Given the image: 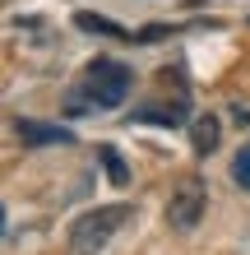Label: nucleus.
Wrapping results in <instances>:
<instances>
[{
  "mask_svg": "<svg viewBox=\"0 0 250 255\" xmlns=\"http://www.w3.org/2000/svg\"><path fill=\"white\" fill-rule=\"evenodd\" d=\"M130 88H135V70L125 61H111V56H97V61H88L83 79L70 88V102L65 112L70 116H88V112H116L121 102L130 98Z\"/></svg>",
  "mask_w": 250,
  "mask_h": 255,
  "instance_id": "obj_1",
  "label": "nucleus"
},
{
  "mask_svg": "<svg viewBox=\"0 0 250 255\" xmlns=\"http://www.w3.org/2000/svg\"><path fill=\"white\" fill-rule=\"evenodd\" d=\"M125 223H130V204H97V209H88L83 218H75L70 246H75V255H102Z\"/></svg>",
  "mask_w": 250,
  "mask_h": 255,
  "instance_id": "obj_2",
  "label": "nucleus"
},
{
  "mask_svg": "<svg viewBox=\"0 0 250 255\" xmlns=\"http://www.w3.org/2000/svg\"><path fill=\"white\" fill-rule=\"evenodd\" d=\"M204 209H209V186H204L199 176H185V181L171 190V200H167L171 232H195L199 218H204Z\"/></svg>",
  "mask_w": 250,
  "mask_h": 255,
  "instance_id": "obj_3",
  "label": "nucleus"
},
{
  "mask_svg": "<svg viewBox=\"0 0 250 255\" xmlns=\"http://www.w3.org/2000/svg\"><path fill=\"white\" fill-rule=\"evenodd\" d=\"M14 134H19L23 148H51V144H75V134L56 121H33V116H19L14 121Z\"/></svg>",
  "mask_w": 250,
  "mask_h": 255,
  "instance_id": "obj_4",
  "label": "nucleus"
},
{
  "mask_svg": "<svg viewBox=\"0 0 250 255\" xmlns=\"http://www.w3.org/2000/svg\"><path fill=\"white\" fill-rule=\"evenodd\" d=\"M130 121L135 126H163V130L185 126L190 121V98H171V102H163V107H135Z\"/></svg>",
  "mask_w": 250,
  "mask_h": 255,
  "instance_id": "obj_5",
  "label": "nucleus"
},
{
  "mask_svg": "<svg viewBox=\"0 0 250 255\" xmlns=\"http://www.w3.org/2000/svg\"><path fill=\"white\" fill-rule=\"evenodd\" d=\"M75 28L97 33V37H111V42H135V33H130V28H121L116 19H107V14H97V9H75Z\"/></svg>",
  "mask_w": 250,
  "mask_h": 255,
  "instance_id": "obj_6",
  "label": "nucleus"
},
{
  "mask_svg": "<svg viewBox=\"0 0 250 255\" xmlns=\"http://www.w3.org/2000/svg\"><path fill=\"white\" fill-rule=\"evenodd\" d=\"M218 116H195V121H190V148H195V153H213L218 148Z\"/></svg>",
  "mask_w": 250,
  "mask_h": 255,
  "instance_id": "obj_7",
  "label": "nucleus"
},
{
  "mask_svg": "<svg viewBox=\"0 0 250 255\" xmlns=\"http://www.w3.org/2000/svg\"><path fill=\"white\" fill-rule=\"evenodd\" d=\"M102 167H107V181L111 186H130V167H125V158H121V148L102 144Z\"/></svg>",
  "mask_w": 250,
  "mask_h": 255,
  "instance_id": "obj_8",
  "label": "nucleus"
},
{
  "mask_svg": "<svg viewBox=\"0 0 250 255\" xmlns=\"http://www.w3.org/2000/svg\"><path fill=\"white\" fill-rule=\"evenodd\" d=\"M176 33V23H153V28H144V33H135V42H163Z\"/></svg>",
  "mask_w": 250,
  "mask_h": 255,
  "instance_id": "obj_9",
  "label": "nucleus"
},
{
  "mask_svg": "<svg viewBox=\"0 0 250 255\" xmlns=\"http://www.w3.org/2000/svg\"><path fill=\"white\" fill-rule=\"evenodd\" d=\"M232 172H237V181H241V186H250V144H246L241 153H237V162H232Z\"/></svg>",
  "mask_w": 250,
  "mask_h": 255,
  "instance_id": "obj_10",
  "label": "nucleus"
},
{
  "mask_svg": "<svg viewBox=\"0 0 250 255\" xmlns=\"http://www.w3.org/2000/svg\"><path fill=\"white\" fill-rule=\"evenodd\" d=\"M246 23H250V19H246Z\"/></svg>",
  "mask_w": 250,
  "mask_h": 255,
  "instance_id": "obj_11",
  "label": "nucleus"
}]
</instances>
